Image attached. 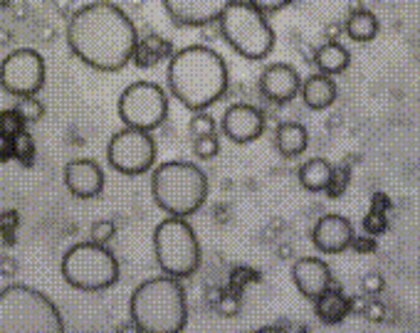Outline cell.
<instances>
[{"label": "cell", "instance_id": "6da1fadb", "mask_svg": "<svg viewBox=\"0 0 420 333\" xmlns=\"http://www.w3.org/2000/svg\"><path fill=\"white\" fill-rule=\"evenodd\" d=\"M136 25L109 0L87 3L67 23V47L96 72H121L134 60Z\"/></svg>", "mask_w": 420, "mask_h": 333}, {"label": "cell", "instance_id": "7a4b0ae2", "mask_svg": "<svg viewBox=\"0 0 420 333\" xmlns=\"http://www.w3.org/2000/svg\"><path fill=\"white\" fill-rule=\"evenodd\" d=\"M166 82L176 102L188 111H205L228 91V65L208 45H188L171 55Z\"/></svg>", "mask_w": 420, "mask_h": 333}, {"label": "cell", "instance_id": "3957f363", "mask_svg": "<svg viewBox=\"0 0 420 333\" xmlns=\"http://www.w3.org/2000/svg\"><path fill=\"white\" fill-rule=\"evenodd\" d=\"M129 314H132V323L136 326V331H183L188 323V303L180 279L163 274V277H151L141 282L129 299Z\"/></svg>", "mask_w": 420, "mask_h": 333}, {"label": "cell", "instance_id": "277c9868", "mask_svg": "<svg viewBox=\"0 0 420 333\" xmlns=\"http://www.w3.org/2000/svg\"><path fill=\"white\" fill-rule=\"evenodd\" d=\"M151 195L166 215L188 218L196 215L208 200V176L196 163L168 161L154 168Z\"/></svg>", "mask_w": 420, "mask_h": 333}, {"label": "cell", "instance_id": "5b68a950", "mask_svg": "<svg viewBox=\"0 0 420 333\" xmlns=\"http://www.w3.org/2000/svg\"><path fill=\"white\" fill-rule=\"evenodd\" d=\"M65 321L52 299L25 284L0 291V333H62Z\"/></svg>", "mask_w": 420, "mask_h": 333}, {"label": "cell", "instance_id": "8992f818", "mask_svg": "<svg viewBox=\"0 0 420 333\" xmlns=\"http://www.w3.org/2000/svg\"><path fill=\"white\" fill-rule=\"evenodd\" d=\"M220 37L230 45L235 55L245 57L250 62H260L270 57L275 49V30L267 23L264 12L247 3V0H233L222 15L218 18Z\"/></svg>", "mask_w": 420, "mask_h": 333}, {"label": "cell", "instance_id": "52a82bcc", "mask_svg": "<svg viewBox=\"0 0 420 333\" xmlns=\"http://www.w3.org/2000/svg\"><path fill=\"white\" fill-rule=\"evenodd\" d=\"M62 279L77 291H104L119 282V260L107 244L77 242L62 257Z\"/></svg>", "mask_w": 420, "mask_h": 333}, {"label": "cell", "instance_id": "ba28073f", "mask_svg": "<svg viewBox=\"0 0 420 333\" xmlns=\"http://www.w3.org/2000/svg\"><path fill=\"white\" fill-rule=\"evenodd\" d=\"M154 255L163 274H171L176 279L193 277L200 266V244L193 227L186 222V218H174L156 225L154 230Z\"/></svg>", "mask_w": 420, "mask_h": 333}, {"label": "cell", "instance_id": "9c48e42d", "mask_svg": "<svg viewBox=\"0 0 420 333\" xmlns=\"http://www.w3.org/2000/svg\"><path fill=\"white\" fill-rule=\"evenodd\" d=\"M119 119L124 126L154 131L168 116V97L166 91L154 82H134L121 91L116 104Z\"/></svg>", "mask_w": 420, "mask_h": 333}, {"label": "cell", "instance_id": "30bf717a", "mask_svg": "<svg viewBox=\"0 0 420 333\" xmlns=\"http://www.w3.org/2000/svg\"><path fill=\"white\" fill-rule=\"evenodd\" d=\"M107 161L121 176H144L156 163V141L151 131L126 126L109 139Z\"/></svg>", "mask_w": 420, "mask_h": 333}, {"label": "cell", "instance_id": "8fae6325", "mask_svg": "<svg viewBox=\"0 0 420 333\" xmlns=\"http://www.w3.org/2000/svg\"><path fill=\"white\" fill-rule=\"evenodd\" d=\"M45 87V60L30 47L12 49L0 62V89L12 97H37Z\"/></svg>", "mask_w": 420, "mask_h": 333}, {"label": "cell", "instance_id": "7c38bea8", "mask_svg": "<svg viewBox=\"0 0 420 333\" xmlns=\"http://www.w3.org/2000/svg\"><path fill=\"white\" fill-rule=\"evenodd\" d=\"M233 0H161L163 10L178 27H208L218 23Z\"/></svg>", "mask_w": 420, "mask_h": 333}, {"label": "cell", "instance_id": "4fadbf2b", "mask_svg": "<svg viewBox=\"0 0 420 333\" xmlns=\"http://www.w3.org/2000/svg\"><path fill=\"white\" fill-rule=\"evenodd\" d=\"M220 128L233 143H252L264 133V114L252 104H233L222 114Z\"/></svg>", "mask_w": 420, "mask_h": 333}, {"label": "cell", "instance_id": "5bb4252c", "mask_svg": "<svg viewBox=\"0 0 420 333\" xmlns=\"http://www.w3.org/2000/svg\"><path fill=\"white\" fill-rule=\"evenodd\" d=\"M302 89V79L300 72L294 69L292 65H284V62H277L270 65L260 74V91L262 97L272 104H289L297 99Z\"/></svg>", "mask_w": 420, "mask_h": 333}, {"label": "cell", "instance_id": "9a60e30c", "mask_svg": "<svg viewBox=\"0 0 420 333\" xmlns=\"http://www.w3.org/2000/svg\"><path fill=\"white\" fill-rule=\"evenodd\" d=\"M65 188L79 200H92L104 190V170L92 158H77L65 165Z\"/></svg>", "mask_w": 420, "mask_h": 333}, {"label": "cell", "instance_id": "2e32d148", "mask_svg": "<svg viewBox=\"0 0 420 333\" xmlns=\"http://www.w3.org/2000/svg\"><path fill=\"white\" fill-rule=\"evenodd\" d=\"M312 242L324 255H342L354 242V227L344 215H324L314 225Z\"/></svg>", "mask_w": 420, "mask_h": 333}, {"label": "cell", "instance_id": "e0dca14e", "mask_svg": "<svg viewBox=\"0 0 420 333\" xmlns=\"http://www.w3.org/2000/svg\"><path fill=\"white\" fill-rule=\"evenodd\" d=\"M292 282L302 297L317 301L331 284V269L324 260L317 257H302L292 266Z\"/></svg>", "mask_w": 420, "mask_h": 333}, {"label": "cell", "instance_id": "ac0fdd59", "mask_svg": "<svg viewBox=\"0 0 420 333\" xmlns=\"http://www.w3.org/2000/svg\"><path fill=\"white\" fill-rule=\"evenodd\" d=\"M300 94L312 111H324L336 102V82L329 74H322V72L312 74L309 79L302 82Z\"/></svg>", "mask_w": 420, "mask_h": 333}, {"label": "cell", "instance_id": "d6986e66", "mask_svg": "<svg viewBox=\"0 0 420 333\" xmlns=\"http://www.w3.org/2000/svg\"><path fill=\"white\" fill-rule=\"evenodd\" d=\"M314 303H317L314 311H317L319 321H324L326 326H336V323H342L348 316V299L342 294V286L336 284L334 279H331L329 289H326Z\"/></svg>", "mask_w": 420, "mask_h": 333}, {"label": "cell", "instance_id": "ffe728a7", "mask_svg": "<svg viewBox=\"0 0 420 333\" xmlns=\"http://www.w3.org/2000/svg\"><path fill=\"white\" fill-rule=\"evenodd\" d=\"M275 146L284 158H297V156H302V153L306 151V146H309V131H306V126H302L300 122H284V124H280V128H277Z\"/></svg>", "mask_w": 420, "mask_h": 333}, {"label": "cell", "instance_id": "44dd1931", "mask_svg": "<svg viewBox=\"0 0 420 333\" xmlns=\"http://www.w3.org/2000/svg\"><path fill=\"white\" fill-rule=\"evenodd\" d=\"M314 65H317V69L322 74L334 77V74H342L348 69V65H351V52H348L342 43H331V40H326V43L314 52Z\"/></svg>", "mask_w": 420, "mask_h": 333}, {"label": "cell", "instance_id": "7402d4cb", "mask_svg": "<svg viewBox=\"0 0 420 333\" xmlns=\"http://www.w3.org/2000/svg\"><path fill=\"white\" fill-rule=\"evenodd\" d=\"M171 43L163 40L158 35H149L144 40H138L136 43V49H134V65L146 69V67H154L163 60V57H171Z\"/></svg>", "mask_w": 420, "mask_h": 333}, {"label": "cell", "instance_id": "603a6c76", "mask_svg": "<svg viewBox=\"0 0 420 333\" xmlns=\"http://www.w3.org/2000/svg\"><path fill=\"white\" fill-rule=\"evenodd\" d=\"M331 170H334V165L326 158H309L300 168L302 188L309 190V193H322V190H326V185L331 181Z\"/></svg>", "mask_w": 420, "mask_h": 333}, {"label": "cell", "instance_id": "cb8c5ba5", "mask_svg": "<svg viewBox=\"0 0 420 333\" xmlns=\"http://www.w3.org/2000/svg\"><path fill=\"white\" fill-rule=\"evenodd\" d=\"M344 32H346L354 43H371L378 35V18L366 8H359L346 18L344 23Z\"/></svg>", "mask_w": 420, "mask_h": 333}, {"label": "cell", "instance_id": "d4e9b609", "mask_svg": "<svg viewBox=\"0 0 420 333\" xmlns=\"http://www.w3.org/2000/svg\"><path fill=\"white\" fill-rule=\"evenodd\" d=\"M12 158L18 161L23 168H32L35 165V141L32 136L25 131H20L18 136H12Z\"/></svg>", "mask_w": 420, "mask_h": 333}, {"label": "cell", "instance_id": "484cf974", "mask_svg": "<svg viewBox=\"0 0 420 333\" xmlns=\"http://www.w3.org/2000/svg\"><path fill=\"white\" fill-rule=\"evenodd\" d=\"M348 183H351V168H348V165H336V168L331 170V181H329V185H326L324 193L329 195L331 200L342 198V195L348 190Z\"/></svg>", "mask_w": 420, "mask_h": 333}, {"label": "cell", "instance_id": "4316f807", "mask_svg": "<svg viewBox=\"0 0 420 333\" xmlns=\"http://www.w3.org/2000/svg\"><path fill=\"white\" fill-rule=\"evenodd\" d=\"M15 111L23 116L25 124H37L45 116V106L37 97H20L15 104Z\"/></svg>", "mask_w": 420, "mask_h": 333}, {"label": "cell", "instance_id": "83f0119b", "mask_svg": "<svg viewBox=\"0 0 420 333\" xmlns=\"http://www.w3.org/2000/svg\"><path fill=\"white\" fill-rule=\"evenodd\" d=\"M193 153L200 158V161H210L220 153V141H218L216 133H208V136H196L193 139Z\"/></svg>", "mask_w": 420, "mask_h": 333}, {"label": "cell", "instance_id": "f1b7e54d", "mask_svg": "<svg viewBox=\"0 0 420 333\" xmlns=\"http://www.w3.org/2000/svg\"><path fill=\"white\" fill-rule=\"evenodd\" d=\"M188 128H191L193 139H196V136H208V133H216V119H213L208 111H193Z\"/></svg>", "mask_w": 420, "mask_h": 333}, {"label": "cell", "instance_id": "f546056e", "mask_svg": "<svg viewBox=\"0 0 420 333\" xmlns=\"http://www.w3.org/2000/svg\"><path fill=\"white\" fill-rule=\"evenodd\" d=\"M116 235V225L112 220H96L90 227V240L96 244H109Z\"/></svg>", "mask_w": 420, "mask_h": 333}, {"label": "cell", "instance_id": "4dcf8cb0", "mask_svg": "<svg viewBox=\"0 0 420 333\" xmlns=\"http://www.w3.org/2000/svg\"><path fill=\"white\" fill-rule=\"evenodd\" d=\"M25 126L28 124L23 122V116L18 114L15 109H6L0 111V128H3V133H8V136H18L20 131H25Z\"/></svg>", "mask_w": 420, "mask_h": 333}, {"label": "cell", "instance_id": "1f68e13d", "mask_svg": "<svg viewBox=\"0 0 420 333\" xmlns=\"http://www.w3.org/2000/svg\"><path fill=\"white\" fill-rule=\"evenodd\" d=\"M364 230L366 235H384L388 230V220H386V212H378V210H368V215L364 218Z\"/></svg>", "mask_w": 420, "mask_h": 333}, {"label": "cell", "instance_id": "d6a6232c", "mask_svg": "<svg viewBox=\"0 0 420 333\" xmlns=\"http://www.w3.org/2000/svg\"><path fill=\"white\" fill-rule=\"evenodd\" d=\"M18 225H20V215L15 210H6L0 215V232L6 235V242L12 240V232L18 230Z\"/></svg>", "mask_w": 420, "mask_h": 333}, {"label": "cell", "instance_id": "836d02e7", "mask_svg": "<svg viewBox=\"0 0 420 333\" xmlns=\"http://www.w3.org/2000/svg\"><path fill=\"white\" fill-rule=\"evenodd\" d=\"M361 286H364V291H366L368 297H378L386 289V279L381 274H366L364 282H361Z\"/></svg>", "mask_w": 420, "mask_h": 333}, {"label": "cell", "instance_id": "e575fe53", "mask_svg": "<svg viewBox=\"0 0 420 333\" xmlns=\"http://www.w3.org/2000/svg\"><path fill=\"white\" fill-rule=\"evenodd\" d=\"M247 3H252V5L258 8V10H262L264 15H270V12H277V10H282V8L292 5L294 0H247Z\"/></svg>", "mask_w": 420, "mask_h": 333}, {"label": "cell", "instance_id": "d590c367", "mask_svg": "<svg viewBox=\"0 0 420 333\" xmlns=\"http://www.w3.org/2000/svg\"><path fill=\"white\" fill-rule=\"evenodd\" d=\"M351 247L359 252V255H373L378 249L376 240H373V235H364V237H356L354 235V242H351Z\"/></svg>", "mask_w": 420, "mask_h": 333}, {"label": "cell", "instance_id": "8d00e7d4", "mask_svg": "<svg viewBox=\"0 0 420 333\" xmlns=\"http://www.w3.org/2000/svg\"><path fill=\"white\" fill-rule=\"evenodd\" d=\"M364 316H366L368 321H373V323L386 321V303H381V301H368V303H366V309H364Z\"/></svg>", "mask_w": 420, "mask_h": 333}, {"label": "cell", "instance_id": "74e56055", "mask_svg": "<svg viewBox=\"0 0 420 333\" xmlns=\"http://www.w3.org/2000/svg\"><path fill=\"white\" fill-rule=\"evenodd\" d=\"M218 311H220L222 316H238V311H240V299L222 297L220 301H218Z\"/></svg>", "mask_w": 420, "mask_h": 333}, {"label": "cell", "instance_id": "f35d334b", "mask_svg": "<svg viewBox=\"0 0 420 333\" xmlns=\"http://www.w3.org/2000/svg\"><path fill=\"white\" fill-rule=\"evenodd\" d=\"M12 158V139L0 128V163H6Z\"/></svg>", "mask_w": 420, "mask_h": 333}, {"label": "cell", "instance_id": "ab89813d", "mask_svg": "<svg viewBox=\"0 0 420 333\" xmlns=\"http://www.w3.org/2000/svg\"><path fill=\"white\" fill-rule=\"evenodd\" d=\"M368 299L364 297H351L348 299V314H361L364 316V309H366Z\"/></svg>", "mask_w": 420, "mask_h": 333}, {"label": "cell", "instance_id": "60d3db41", "mask_svg": "<svg viewBox=\"0 0 420 333\" xmlns=\"http://www.w3.org/2000/svg\"><path fill=\"white\" fill-rule=\"evenodd\" d=\"M390 207V200H388V195H384V193H376L373 195V200H371V210H378V212H386Z\"/></svg>", "mask_w": 420, "mask_h": 333}, {"label": "cell", "instance_id": "b9f144b4", "mask_svg": "<svg viewBox=\"0 0 420 333\" xmlns=\"http://www.w3.org/2000/svg\"><path fill=\"white\" fill-rule=\"evenodd\" d=\"M324 35H326V40H331V43H339V37L344 35V25H339V23L326 25Z\"/></svg>", "mask_w": 420, "mask_h": 333}, {"label": "cell", "instance_id": "7bdbcfd3", "mask_svg": "<svg viewBox=\"0 0 420 333\" xmlns=\"http://www.w3.org/2000/svg\"><path fill=\"white\" fill-rule=\"evenodd\" d=\"M12 272H15V262L0 260V274H12Z\"/></svg>", "mask_w": 420, "mask_h": 333}, {"label": "cell", "instance_id": "ee69618b", "mask_svg": "<svg viewBox=\"0 0 420 333\" xmlns=\"http://www.w3.org/2000/svg\"><path fill=\"white\" fill-rule=\"evenodd\" d=\"M314 52H317V49H312V47H302V57H304L306 62H314Z\"/></svg>", "mask_w": 420, "mask_h": 333}]
</instances>
